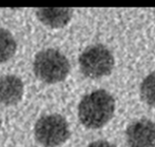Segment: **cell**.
Instances as JSON below:
<instances>
[{"label":"cell","mask_w":155,"mask_h":147,"mask_svg":"<svg viewBox=\"0 0 155 147\" xmlns=\"http://www.w3.org/2000/svg\"><path fill=\"white\" fill-rule=\"evenodd\" d=\"M115 100L104 89H97L86 95L78 105V118L87 128L97 129L112 119Z\"/></svg>","instance_id":"obj_1"},{"label":"cell","mask_w":155,"mask_h":147,"mask_svg":"<svg viewBox=\"0 0 155 147\" xmlns=\"http://www.w3.org/2000/svg\"><path fill=\"white\" fill-rule=\"evenodd\" d=\"M33 70L38 79L49 84L63 81L70 73V62L64 55L55 48L42 49L36 54Z\"/></svg>","instance_id":"obj_2"},{"label":"cell","mask_w":155,"mask_h":147,"mask_svg":"<svg viewBox=\"0 0 155 147\" xmlns=\"http://www.w3.org/2000/svg\"><path fill=\"white\" fill-rule=\"evenodd\" d=\"M79 67L86 77L97 79L108 76L114 67V56L104 44L88 46L79 56Z\"/></svg>","instance_id":"obj_3"},{"label":"cell","mask_w":155,"mask_h":147,"mask_svg":"<svg viewBox=\"0 0 155 147\" xmlns=\"http://www.w3.org/2000/svg\"><path fill=\"white\" fill-rule=\"evenodd\" d=\"M67 120L57 114H45L37 120L34 127L36 140L45 147H57L70 137Z\"/></svg>","instance_id":"obj_4"},{"label":"cell","mask_w":155,"mask_h":147,"mask_svg":"<svg viewBox=\"0 0 155 147\" xmlns=\"http://www.w3.org/2000/svg\"><path fill=\"white\" fill-rule=\"evenodd\" d=\"M129 147H155V123L149 119H139L126 129Z\"/></svg>","instance_id":"obj_5"},{"label":"cell","mask_w":155,"mask_h":147,"mask_svg":"<svg viewBox=\"0 0 155 147\" xmlns=\"http://www.w3.org/2000/svg\"><path fill=\"white\" fill-rule=\"evenodd\" d=\"M23 96V83L21 79L14 75L0 77V103L4 105H14Z\"/></svg>","instance_id":"obj_6"},{"label":"cell","mask_w":155,"mask_h":147,"mask_svg":"<svg viewBox=\"0 0 155 147\" xmlns=\"http://www.w3.org/2000/svg\"><path fill=\"white\" fill-rule=\"evenodd\" d=\"M35 13L43 24L53 29L67 25L73 16V10L69 8H38Z\"/></svg>","instance_id":"obj_7"},{"label":"cell","mask_w":155,"mask_h":147,"mask_svg":"<svg viewBox=\"0 0 155 147\" xmlns=\"http://www.w3.org/2000/svg\"><path fill=\"white\" fill-rule=\"evenodd\" d=\"M17 43L8 31L0 29V63L5 62L14 56Z\"/></svg>","instance_id":"obj_8"},{"label":"cell","mask_w":155,"mask_h":147,"mask_svg":"<svg viewBox=\"0 0 155 147\" xmlns=\"http://www.w3.org/2000/svg\"><path fill=\"white\" fill-rule=\"evenodd\" d=\"M140 97L148 105L155 107V70L150 73L140 84Z\"/></svg>","instance_id":"obj_9"},{"label":"cell","mask_w":155,"mask_h":147,"mask_svg":"<svg viewBox=\"0 0 155 147\" xmlns=\"http://www.w3.org/2000/svg\"><path fill=\"white\" fill-rule=\"evenodd\" d=\"M87 147H116L113 143H110L109 141L106 140H98V141H94L90 143Z\"/></svg>","instance_id":"obj_10"},{"label":"cell","mask_w":155,"mask_h":147,"mask_svg":"<svg viewBox=\"0 0 155 147\" xmlns=\"http://www.w3.org/2000/svg\"><path fill=\"white\" fill-rule=\"evenodd\" d=\"M0 125H1V121H0Z\"/></svg>","instance_id":"obj_11"}]
</instances>
